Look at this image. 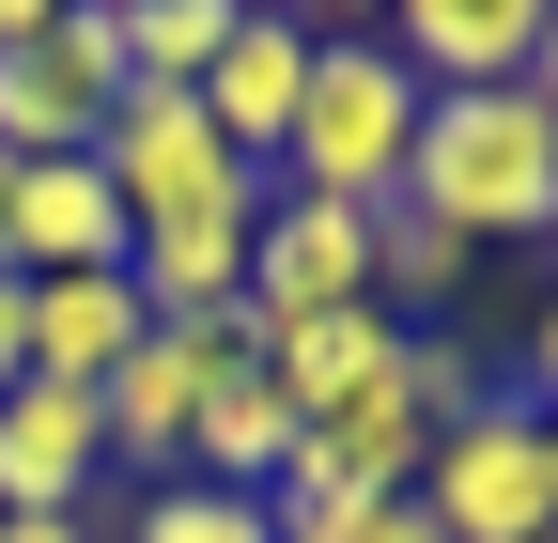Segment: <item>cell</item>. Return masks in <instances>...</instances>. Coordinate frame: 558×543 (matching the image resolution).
I'll use <instances>...</instances> for the list:
<instances>
[{
  "label": "cell",
  "instance_id": "1",
  "mask_svg": "<svg viewBox=\"0 0 558 543\" xmlns=\"http://www.w3.org/2000/svg\"><path fill=\"white\" fill-rule=\"evenodd\" d=\"M403 202L435 233H558V109L512 79V94H435L418 109V156H403Z\"/></svg>",
  "mask_w": 558,
  "mask_h": 543
},
{
  "label": "cell",
  "instance_id": "7",
  "mask_svg": "<svg viewBox=\"0 0 558 543\" xmlns=\"http://www.w3.org/2000/svg\"><path fill=\"white\" fill-rule=\"evenodd\" d=\"M543 47V0H403L388 16V62L418 94H512Z\"/></svg>",
  "mask_w": 558,
  "mask_h": 543
},
{
  "label": "cell",
  "instance_id": "4",
  "mask_svg": "<svg viewBox=\"0 0 558 543\" xmlns=\"http://www.w3.org/2000/svg\"><path fill=\"white\" fill-rule=\"evenodd\" d=\"M109 94H124V0H47V32L0 47V156H16V171L94 156Z\"/></svg>",
  "mask_w": 558,
  "mask_h": 543
},
{
  "label": "cell",
  "instance_id": "14",
  "mask_svg": "<svg viewBox=\"0 0 558 543\" xmlns=\"http://www.w3.org/2000/svg\"><path fill=\"white\" fill-rule=\"evenodd\" d=\"M465 295V233H435L418 202H373V311L388 326H435Z\"/></svg>",
  "mask_w": 558,
  "mask_h": 543
},
{
  "label": "cell",
  "instance_id": "5",
  "mask_svg": "<svg viewBox=\"0 0 558 543\" xmlns=\"http://www.w3.org/2000/svg\"><path fill=\"white\" fill-rule=\"evenodd\" d=\"M418 512H435L450 543H543V528H558L543 420H527V403H481V420H450L435 450H418Z\"/></svg>",
  "mask_w": 558,
  "mask_h": 543
},
{
  "label": "cell",
  "instance_id": "11",
  "mask_svg": "<svg viewBox=\"0 0 558 543\" xmlns=\"http://www.w3.org/2000/svg\"><path fill=\"white\" fill-rule=\"evenodd\" d=\"M94 264H124V202L94 156H47L16 171V280H94Z\"/></svg>",
  "mask_w": 558,
  "mask_h": 543
},
{
  "label": "cell",
  "instance_id": "3",
  "mask_svg": "<svg viewBox=\"0 0 558 543\" xmlns=\"http://www.w3.org/2000/svg\"><path fill=\"white\" fill-rule=\"evenodd\" d=\"M94 171H109V202H124V249L140 233H171V218H264V171L202 124V94H156V79H124L109 94V124H94Z\"/></svg>",
  "mask_w": 558,
  "mask_h": 543
},
{
  "label": "cell",
  "instance_id": "21",
  "mask_svg": "<svg viewBox=\"0 0 558 543\" xmlns=\"http://www.w3.org/2000/svg\"><path fill=\"white\" fill-rule=\"evenodd\" d=\"M527 94L558 109V0H543V47H527Z\"/></svg>",
  "mask_w": 558,
  "mask_h": 543
},
{
  "label": "cell",
  "instance_id": "8",
  "mask_svg": "<svg viewBox=\"0 0 558 543\" xmlns=\"http://www.w3.org/2000/svg\"><path fill=\"white\" fill-rule=\"evenodd\" d=\"M94 482H109L94 388H0V512H94Z\"/></svg>",
  "mask_w": 558,
  "mask_h": 543
},
{
  "label": "cell",
  "instance_id": "15",
  "mask_svg": "<svg viewBox=\"0 0 558 543\" xmlns=\"http://www.w3.org/2000/svg\"><path fill=\"white\" fill-rule=\"evenodd\" d=\"M218 47H233V0H124V79L202 94V79H218Z\"/></svg>",
  "mask_w": 558,
  "mask_h": 543
},
{
  "label": "cell",
  "instance_id": "19",
  "mask_svg": "<svg viewBox=\"0 0 558 543\" xmlns=\"http://www.w3.org/2000/svg\"><path fill=\"white\" fill-rule=\"evenodd\" d=\"M0 543H94V512H0Z\"/></svg>",
  "mask_w": 558,
  "mask_h": 543
},
{
  "label": "cell",
  "instance_id": "18",
  "mask_svg": "<svg viewBox=\"0 0 558 543\" xmlns=\"http://www.w3.org/2000/svg\"><path fill=\"white\" fill-rule=\"evenodd\" d=\"M0 388H32V280H0Z\"/></svg>",
  "mask_w": 558,
  "mask_h": 543
},
{
  "label": "cell",
  "instance_id": "6",
  "mask_svg": "<svg viewBox=\"0 0 558 543\" xmlns=\"http://www.w3.org/2000/svg\"><path fill=\"white\" fill-rule=\"evenodd\" d=\"M248 311H264V326L373 311V218H357V202H295V186H279L264 233H248Z\"/></svg>",
  "mask_w": 558,
  "mask_h": 543
},
{
  "label": "cell",
  "instance_id": "17",
  "mask_svg": "<svg viewBox=\"0 0 558 543\" xmlns=\"http://www.w3.org/2000/svg\"><path fill=\"white\" fill-rule=\"evenodd\" d=\"M403 403H418V420H481V403H497V388H481V358H465V326H403Z\"/></svg>",
  "mask_w": 558,
  "mask_h": 543
},
{
  "label": "cell",
  "instance_id": "24",
  "mask_svg": "<svg viewBox=\"0 0 558 543\" xmlns=\"http://www.w3.org/2000/svg\"><path fill=\"white\" fill-rule=\"evenodd\" d=\"M543 543H558V528H543Z\"/></svg>",
  "mask_w": 558,
  "mask_h": 543
},
{
  "label": "cell",
  "instance_id": "10",
  "mask_svg": "<svg viewBox=\"0 0 558 543\" xmlns=\"http://www.w3.org/2000/svg\"><path fill=\"white\" fill-rule=\"evenodd\" d=\"M140 342H156V311H140L124 264H94V280H32V388H109Z\"/></svg>",
  "mask_w": 558,
  "mask_h": 543
},
{
  "label": "cell",
  "instance_id": "23",
  "mask_svg": "<svg viewBox=\"0 0 558 543\" xmlns=\"http://www.w3.org/2000/svg\"><path fill=\"white\" fill-rule=\"evenodd\" d=\"M543 482H558V420H543Z\"/></svg>",
  "mask_w": 558,
  "mask_h": 543
},
{
  "label": "cell",
  "instance_id": "16",
  "mask_svg": "<svg viewBox=\"0 0 558 543\" xmlns=\"http://www.w3.org/2000/svg\"><path fill=\"white\" fill-rule=\"evenodd\" d=\"M124 543H279V528H264V497H218V482H156Z\"/></svg>",
  "mask_w": 558,
  "mask_h": 543
},
{
  "label": "cell",
  "instance_id": "13",
  "mask_svg": "<svg viewBox=\"0 0 558 543\" xmlns=\"http://www.w3.org/2000/svg\"><path fill=\"white\" fill-rule=\"evenodd\" d=\"M279 466H295V403H279L264 373H218V388H202V435H186V482L279 497Z\"/></svg>",
  "mask_w": 558,
  "mask_h": 543
},
{
  "label": "cell",
  "instance_id": "9",
  "mask_svg": "<svg viewBox=\"0 0 558 543\" xmlns=\"http://www.w3.org/2000/svg\"><path fill=\"white\" fill-rule=\"evenodd\" d=\"M295 94H311V16H233L218 79H202V124H218L248 171H279V141H295Z\"/></svg>",
  "mask_w": 558,
  "mask_h": 543
},
{
  "label": "cell",
  "instance_id": "20",
  "mask_svg": "<svg viewBox=\"0 0 558 543\" xmlns=\"http://www.w3.org/2000/svg\"><path fill=\"white\" fill-rule=\"evenodd\" d=\"M357 543H450V528H435V512H418V497H388V512H373Z\"/></svg>",
  "mask_w": 558,
  "mask_h": 543
},
{
  "label": "cell",
  "instance_id": "2",
  "mask_svg": "<svg viewBox=\"0 0 558 543\" xmlns=\"http://www.w3.org/2000/svg\"><path fill=\"white\" fill-rule=\"evenodd\" d=\"M418 94L403 62H388V32H311V94H295V141H279V171L264 186H295V202H403V156H418Z\"/></svg>",
  "mask_w": 558,
  "mask_h": 543
},
{
  "label": "cell",
  "instance_id": "22",
  "mask_svg": "<svg viewBox=\"0 0 558 543\" xmlns=\"http://www.w3.org/2000/svg\"><path fill=\"white\" fill-rule=\"evenodd\" d=\"M0 280H16V156H0Z\"/></svg>",
  "mask_w": 558,
  "mask_h": 543
},
{
  "label": "cell",
  "instance_id": "12",
  "mask_svg": "<svg viewBox=\"0 0 558 543\" xmlns=\"http://www.w3.org/2000/svg\"><path fill=\"white\" fill-rule=\"evenodd\" d=\"M388 358H403L388 311H326V326H279V342H264V388L295 403V435H311V420H341V403H373Z\"/></svg>",
  "mask_w": 558,
  "mask_h": 543
}]
</instances>
